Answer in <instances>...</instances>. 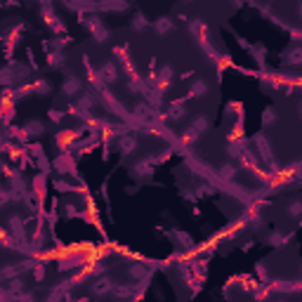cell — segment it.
<instances>
[{
    "label": "cell",
    "mask_w": 302,
    "mask_h": 302,
    "mask_svg": "<svg viewBox=\"0 0 302 302\" xmlns=\"http://www.w3.org/2000/svg\"><path fill=\"white\" fill-rule=\"evenodd\" d=\"M170 81H172V69H170V66H163L161 73H158V83H161V87H163V85H168Z\"/></svg>",
    "instance_id": "18"
},
{
    "label": "cell",
    "mask_w": 302,
    "mask_h": 302,
    "mask_svg": "<svg viewBox=\"0 0 302 302\" xmlns=\"http://www.w3.org/2000/svg\"><path fill=\"white\" fill-rule=\"evenodd\" d=\"M262 123H265V125L276 123V111L272 109V107H269V109H265V113H262Z\"/></svg>",
    "instance_id": "21"
},
{
    "label": "cell",
    "mask_w": 302,
    "mask_h": 302,
    "mask_svg": "<svg viewBox=\"0 0 302 302\" xmlns=\"http://www.w3.org/2000/svg\"><path fill=\"white\" fill-rule=\"evenodd\" d=\"M61 64H64V55H61V52H55V55H50V66H52V69H55V66L59 69Z\"/></svg>",
    "instance_id": "23"
},
{
    "label": "cell",
    "mask_w": 302,
    "mask_h": 302,
    "mask_svg": "<svg viewBox=\"0 0 302 302\" xmlns=\"http://www.w3.org/2000/svg\"><path fill=\"white\" fill-rule=\"evenodd\" d=\"M111 290H113V283H111L109 278H97L95 283H92V293H95L97 298H104V295H109Z\"/></svg>",
    "instance_id": "8"
},
{
    "label": "cell",
    "mask_w": 302,
    "mask_h": 302,
    "mask_svg": "<svg viewBox=\"0 0 302 302\" xmlns=\"http://www.w3.org/2000/svg\"><path fill=\"white\" fill-rule=\"evenodd\" d=\"M300 213H302L300 201H293V203L288 206V215H290V218H300Z\"/></svg>",
    "instance_id": "24"
},
{
    "label": "cell",
    "mask_w": 302,
    "mask_h": 302,
    "mask_svg": "<svg viewBox=\"0 0 302 302\" xmlns=\"http://www.w3.org/2000/svg\"><path fill=\"white\" fill-rule=\"evenodd\" d=\"M118 151L121 154H135L137 151V137L135 135H121L118 137Z\"/></svg>",
    "instance_id": "6"
},
{
    "label": "cell",
    "mask_w": 302,
    "mask_h": 302,
    "mask_svg": "<svg viewBox=\"0 0 302 302\" xmlns=\"http://www.w3.org/2000/svg\"><path fill=\"white\" fill-rule=\"evenodd\" d=\"M267 243H269V246H274V248H278V246H283V243H286V239H283V234L272 231V234L267 236Z\"/></svg>",
    "instance_id": "19"
},
{
    "label": "cell",
    "mask_w": 302,
    "mask_h": 302,
    "mask_svg": "<svg viewBox=\"0 0 302 302\" xmlns=\"http://www.w3.org/2000/svg\"><path fill=\"white\" fill-rule=\"evenodd\" d=\"M22 135L24 137H43L45 135V123L43 121H26L24 125H22Z\"/></svg>",
    "instance_id": "5"
},
{
    "label": "cell",
    "mask_w": 302,
    "mask_h": 302,
    "mask_svg": "<svg viewBox=\"0 0 302 302\" xmlns=\"http://www.w3.org/2000/svg\"><path fill=\"white\" fill-rule=\"evenodd\" d=\"M87 28H90V33H92L99 43H104V40L109 38V28L102 24V19H97V17H90V19H87Z\"/></svg>",
    "instance_id": "3"
},
{
    "label": "cell",
    "mask_w": 302,
    "mask_h": 302,
    "mask_svg": "<svg viewBox=\"0 0 302 302\" xmlns=\"http://www.w3.org/2000/svg\"><path fill=\"white\" fill-rule=\"evenodd\" d=\"M48 118H50L52 123H61V121H64V113H61L59 109H52V111H50Z\"/></svg>",
    "instance_id": "26"
},
{
    "label": "cell",
    "mask_w": 302,
    "mask_h": 302,
    "mask_svg": "<svg viewBox=\"0 0 302 302\" xmlns=\"http://www.w3.org/2000/svg\"><path fill=\"white\" fill-rule=\"evenodd\" d=\"M57 189H59V192H71V189H69V182H57Z\"/></svg>",
    "instance_id": "27"
},
{
    "label": "cell",
    "mask_w": 302,
    "mask_h": 302,
    "mask_svg": "<svg viewBox=\"0 0 302 302\" xmlns=\"http://www.w3.org/2000/svg\"><path fill=\"white\" fill-rule=\"evenodd\" d=\"M10 201H12V193H10V189H2V187H0V208H5Z\"/></svg>",
    "instance_id": "22"
},
{
    "label": "cell",
    "mask_w": 302,
    "mask_h": 302,
    "mask_svg": "<svg viewBox=\"0 0 302 302\" xmlns=\"http://www.w3.org/2000/svg\"><path fill=\"white\" fill-rule=\"evenodd\" d=\"M149 19L144 17V12H135L133 17H130V26H133L135 31H144V28H149Z\"/></svg>",
    "instance_id": "11"
},
{
    "label": "cell",
    "mask_w": 302,
    "mask_h": 302,
    "mask_svg": "<svg viewBox=\"0 0 302 302\" xmlns=\"http://www.w3.org/2000/svg\"><path fill=\"white\" fill-rule=\"evenodd\" d=\"M10 229H12L14 239H24V222L19 218H12L10 220Z\"/></svg>",
    "instance_id": "17"
},
{
    "label": "cell",
    "mask_w": 302,
    "mask_h": 302,
    "mask_svg": "<svg viewBox=\"0 0 302 302\" xmlns=\"http://www.w3.org/2000/svg\"><path fill=\"white\" fill-rule=\"evenodd\" d=\"M300 57H302L300 45H293V48L286 50V55H283V61H286V64H290V66H298V64H300Z\"/></svg>",
    "instance_id": "10"
},
{
    "label": "cell",
    "mask_w": 302,
    "mask_h": 302,
    "mask_svg": "<svg viewBox=\"0 0 302 302\" xmlns=\"http://www.w3.org/2000/svg\"><path fill=\"white\" fill-rule=\"evenodd\" d=\"M250 52H253V57H255L257 61H265V57H267V48L262 45V43L253 45V48H250Z\"/></svg>",
    "instance_id": "20"
},
{
    "label": "cell",
    "mask_w": 302,
    "mask_h": 302,
    "mask_svg": "<svg viewBox=\"0 0 302 302\" xmlns=\"http://www.w3.org/2000/svg\"><path fill=\"white\" fill-rule=\"evenodd\" d=\"M220 175H222L224 180H231V177L236 175V168H234V165H224V168L220 170Z\"/></svg>",
    "instance_id": "25"
},
{
    "label": "cell",
    "mask_w": 302,
    "mask_h": 302,
    "mask_svg": "<svg viewBox=\"0 0 302 302\" xmlns=\"http://www.w3.org/2000/svg\"><path fill=\"white\" fill-rule=\"evenodd\" d=\"M128 274H130L133 278H139V281H144V278L149 276V269H146L144 265H130Z\"/></svg>",
    "instance_id": "16"
},
{
    "label": "cell",
    "mask_w": 302,
    "mask_h": 302,
    "mask_svg": "<svg viewBox=\"0 0 302 302\" xmlns=\"http://www.w3.org/2000/svg\"><path fill=\"white\" fill-rule=\"evenodd\" d=\"M81 87H83L81 78H76V76H66V78H64V83H61V95L64 97H76L78 92H81Z\"/></svg>",
    "instance_id": "4"
},
{
    "label": "cell",
    "mask_w": 302,
    "mask_h": 302,
    "mask_svg": "<svg viewBox=\"0 0 302 302\" xmlns=\"http://www.w3.org/2000/svg\"><path fill=\"white\" fill-rule=\"evenodd\" d=\"M154 31H156L158 36L170 33V31H172V22H170V17H161V19H156V22H154Z\"/></svg>",
    "instance_id": "13"
},
{
    "label": "cell",
    "mask_w": 302,
    "mask_h": 302,
    "mask_svg": "<svg viewBox=\"0 0 302 302\" xmlns=\"http://www.w3.org/2000/svg\"><path fill=\"white\" fill-rule=\"evenodd\" d=\"M31 90H33V92H38L40 97H48V95H50V90H52V85H50L48 81H45V78H38L36 83H33V87H31Z\"/></svg>",
    "instance_id": "14"
},
{
    "label": "cell",
    "mask_w": 302,
    "mask_h": 302,
    "mask_svg": "<svg viewBox=\"0 0 302 302\" xmlns=\"http://www.w3.org/2000/svg\"><path fill=\"white\" fill-rule=\"evenodd\" d=\"M168 236H170V239H172L175 243H177L180 248H192V246H193V239H192V236H189V234H184V231H180V229L170 231Z\"/></svg>",
    "instance_id": "9"
},
{
    "label": "cell",
    "mask_w": 302,
    "mask_h": 302,
    "mask_svg": "<svg viewBox=\"0 0 302 302\" xmlns=\"http://www.w3.org/2000/svg\"><path fill=\"white\" fill-rule=\"evenodd\" d=\"M133 116L137 118V121H151L154 118V107L151 104H144V102H139V104H135L133 109Z\"/></svg>",
    "instance_id": "7"
},
{
    "label": "cell",
    "mask_w": 302,
    "mask_h": 302,
    "mask_svg": "<svg viewBox=\"0 0 302 302\" xmlns=\"http://www.w3.org/2000/svg\"><path fill=\"white\" fill-rule=\"evenodd\" d=\"M118 66H116V61H104L99 69H97V78H102L104 83H116L118 81Z\"/></svg>",
    "instance_id": "1"
},
{
    "label": "cell",
    "mask_w": 302,
    "mask_h": 302,
    "mask_svg": "<svg viewBox=\"0 0 302 302\" xmlns=\"http://www.w3.org/2000/svg\"><path fill=\"white\" fill-rule=\"evenodd\" d=\"M184 113H187V111H184V102H175V104H170V118H172V121H182V118H184Z\"/></svg>",
    "instance_id": "15"
},
{
    "label": "cell",
    "mask_w": 302,
    "mask_h": 302,
    "mask_svg": "<svg viewBox=\"0 0 302 302\" xmlns=\"http://www.w3.org/2000/svg\"><path fill=\"white\" fill-rule=\"evenodd\" d=\"M151 161H137L133 168H130V177L137 182H146V180H151Z\"/></svg>",
    "instance_id": "2"
},
{
    "label": "cell",
    "mask_w": 302,
    "mask_h": 302,
    "mask_svg": "<svg viewBox=\"0 0 302 302\" xmlns=\"http://www.w3.org/2000/svg\"><path fill=\"white\" fill-rule=\"evenodd\" d=\"M203 95H208V83L201 81V78H196V81L189 85V97H203Z\"/></svg>",
    "instance_id": "12"
}]
</instances>
